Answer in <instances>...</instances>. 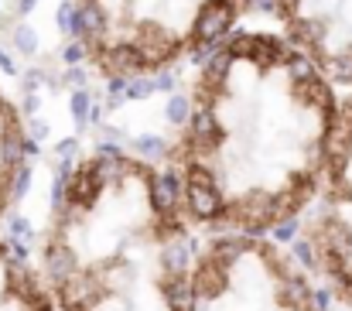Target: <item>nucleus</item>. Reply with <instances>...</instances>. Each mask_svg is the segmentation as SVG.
I'll return each instance as SVG.
<instances>
[{"label": "nucleus", "instance_id": "obj_26", "mask_svg": "<svg viewBox=\"0 0 352 311\" xmlns=\"http://www.w3.org/2000/svg\"><path fill=\"white\" fill-rule=\"evenodd\" d=\"M89 106H93V100H89V93H86V89H76V93H72L69 109H72V120H76V127H79V130L89 123Z\"/></svg>", "mask_w": 352, "mask_h": 311}, {"label": "nucleus", "instance_id": "obj_4", "mask_svg": "<svg viewBox=\"0 0 352 311\" xmlns=\"http://www.w3.org/2000/svg\"><path fill=\"white\" fill-rule=\"evenodd\" d=\"M100 65L107 76H120V79H130V76H140L144 69V58L133 45H113L100 55Z\"/></svg>", "mask_w": 352, "mask_h": 311}, {"label": "nucleus", "instance_id": "obj_27", "mask_svg": "<svg viewBox=\"0 0 352 311\" xmlns=\"http://www.w3.org/2000/svg\"><path fill=\"white\" fill-rule=\"evenodd\" d=\"M253 48H256V34H233L230 38V45H226V52L233 55V58H253Z\"/></svg>", "mask_w": 352, "mask_h": 311}, {"label": "nucleus", "instance_id": "obj_40", "mask_svg": "<svg viewBox=\"0 0 352 311\" xmlns=\"http://www.w3.org/2000/svg\"><path fill=\"white\" fill-rule=\"evenodd\" d=\"M96 158H100V161H117L120 147L117 144H110V140H100V144H96Z\"/></svg>", "mask_w": 352, "mask_h": 311}, {"label": "nucleus", "instance_id": "obj_41", "mask_svg": "<svg viewBox=\"0 0 352 311\" xmlns=\"http://www.w3.org/2000/svg\"><path fill=\"white\" fill-rule=\"evenodd\" d=\"M151 83H154V89H161V93H171V89H175V76H171V72H154Z\"/></svg>", "mask_w": 352, "mask_h": 311}, {"label": "nucleus", "instance_id": "obj_50", "mask_svg": "<svg viewBox=\"0 0 352 311\" xmlns=\"http://www.w3.org/2000/svg\"><path fill=\"white\" fill-rule=\"evenodd\" d=\"M7 113H10V106L3 103V96H0V120H3V116H7Z\"/></svg>", "mask_w": 352, "mask_h": 311}, {"label": "nucleus", "instance_id": "obj_22", "mask_svg": "<svg viewBox=\"0 0 352 311\" xmlns=\"http://www.w3.org/2000/svg\"><path fill=\"white\" fill-rule=\"evenodd\" d=\"M243 246H246V239L243 236H223V239H216L212 243V260H219V264H233L236 257L243 253Z\"/></svg>", "mask_w": 352, "mask_h": 311}, {"label": "nucleus", "instance_id": "obj_11", "mask_svg": "<svg viewBox=\"0 0 352 311\" xmlns=\"http://www.w3.org/2000/svg\"><path fill=\"white\" fill-rule=\"evenodd\" d=\"M226 264H219V260H206L202 264V270H199V281L192 284L195 288V294H202V298H209V294H219L223 288H226Z\"/></svg>", "mask_w": 352, "mask_h": 311}, {"label": "nucleus", "instance_id": "obj_33", "mask_svg": "<svg viewBox=\"0 0 352 311\" xmlns=\"http://www.w3.org/2000/svg\"><path fill=\"white\" fill-rule=\"evenodd\" d=\"M219 52V41H195V48H192V62H209L212 55Z\"/></svg>", "mask_w": 352, "mask_h": 311}, {"label": "nucleus", "instance_id": "obj_15", "mask_svg": "<svg viewBox=\"0 0 352 311\" xmlns=\"http://www.w3.org/2000/svg\"><path fill=\"white\" fill-rule=\"evenodd\" d=\"M230 72H233V55L226 48H219L209 62H206V86L209 89H223L230 83Z\"/></svg>", "mask_w": 352, "mask_h": 311}, {"label": "nucleus", "instance_id": "obj_23", "mask_svg": "<svg viewBox=\"0 0 352 311\" xmlns=\"http://www.w3.org/2000/svg\"><path fill=\"white\" fill-rule=\"evenodd\" d=\"M133 151H137L140 158H147V161H157V158L168 154V144H164V137H157V133H140V137L133 140Z\"/></svg>", "mask_w": 352, "mask_h": 311}, {"label": "nucleus", "instance_id": "obj_47", "mask_svg": "<svg viewBox=\"0 0 352 311\" xmlns=\"http://www.w3.org/2000/svg\"><path fill=\"white\" fill-rule=\"evenodd\" d=\"M38 7V0H14V14L17 17H24V14H31Z\"/></svg>", "mask_w": 352, "mask_h": 311}, {"label": "nucleus", "instance_id": "obj_34", "mask_svg": "<svg viewBox=\"0 0 352 311\" xmlns=\"http://www.w3.org/2000/svg\"><path fill=\"white\" fill-rule=\"evenodd\" d=\"M62 86L82 89V86H86V69H79V65H69V69H65V76H62Z\"/></svg>", "mask_w": 352, "mask_h": 311}, {"label": "nucleus", "instance_id": "obj_43", "mask_svg": "<svg viewBox=\"0 0 352 311\" xmlns=\"http://www.w3.org/2000/svg\"><path fill=\"white\" fill-rule=\"evenodd\" d=\"M250 7L260 10V14H284L280 10V0H250Z\"/></svg>", "mask_w": 352, "mask_h": 311}, {"label": "nucleus", "instance_id": "obj_37", "mask_svg": "<svg viewBox=\"0 0 352 311\" xmlns=\"http://www.w3.org/2000/svg\"><path fill=\"white\" fill-rule=\"evenodd\" d=\"M41 83H45V72H41V69H31V72L21 76V89H24V93H38Z\"/></svg>", "mask_w": 352, "mask_h": 311}, {"label": "nucleus", "instance_id": "obj_46", "mask_svg": "<svg viewBox=\"0 0 352 311\" xmlns=\"http://www.w3.org/2000/svg\"><path fill=\"white\" fill-rule=\"evenodd\" d=\"M28 130H31V140H45V137H48V123H45V120H34V116H31V127H28Z\"/></svg>", "mask_w": 352, "mask_h": 311}, {"label": "nucleus", "instance_id": "obj_21", "mask_svg": "<svg viewBox=\"0 0 352 311\" xmlns=\"http://www.w3.org/2000/svg\"><path fill=\"white\" fill-rule=\"evenodd\" d=\"M28 189H31V164H17V168H10V171H7V199L17 202V199L28 195Z\"/></svg>", "mask_w": 352, "mask_h": 311}, {"label": "nucleus", "instance_id": "obj_45", "mask_svg": "<svg viewBox=\"0 0 352 311\" xmlns=\"http://www.w3.org/2000/svg\"><path fill=\"white\" fill-rule=\"evenodd\" d=\"M0 72H7V76H17V62H14V55H10L7 48H0Z\"/></svg>", "mask_w": 352, "mask_h": 311}, {"label": "nucleus", "instance_id": "obj_9", "mask_svg": "<svg viewBox=\"0 0 352 311\" xmlns=\"http://www.w3.org/2000/svg\"><path fill=\"white\" fill-rule=\"evenodd\" d=\"M65 192H69V202H72V206H89V202L100 195V182H96L93 164H86V168L72 171V178H69Z\"/></svg>", "mask_w": 352, "mask_h": 311}, {"label": "nucleus", "instance_id": "obj_5", "mask_svg": "<svg viewBox=\"0 0 352 311\" xmlns=\"http://www.w3.org/2000/svg\"><path fill=\"white\" fill-rule=\"evenodd\" d=\"M58 294L65 301L69 311H82L96 294H100V281L96 277H86V274H72L58 284Z\"/></svg>", "mask_w": 352, "mask_h": 311}, {"label": "nucleus", "instance_id": "obj_8", "mask_svg": "<svg viewBox=\"0 0 352 311\" xmlns=\"http://www.w3.org/2000/svg\"><path fill=\"white\" fill-rule=\"evenodd\" d=\"M188 133H192V140L199 144V147H209V144H219V137H223V127H219V116L209 109V106H202V109H195L192 116H188Z\"/></svg>", "mask_w": 352, "mask_h": 311}, {"label": "nucleus", "instance_id": "obj_28", "mask_svg": "<svg viewBox=\"0 0 352 311\" xmlns=\"http://www.w3.org/2000/svg\"><path fill=\"white\" fill-rule=\"evenodd\" d=\"M151 93H154V83L144 79V76H130L126 86H123V96H126V100H147Z\"/></svg>", "mask_w": 352, "mask_h": 311}, {"label": "nucleus", "instance_id": "obj_3", "mask_svg": "<svg viewBox=\"0 0 352 311\" xmlns=\"http://www.w3.org/2000/svg\"><path fill=\"white\" fill-rule=\"evenodd\" d=\"M185 199L195 219H216L226 212V199L219 192V185H185Z\"/></svg>", "mask_w": 352, "mask_h": 311}, {"label": "nucleus", "instance_id": "obj_1", "mask_svg": "<svg viewBox=\"0 0 352 311\" xmlns=\"http://www.w3.org/2000/svg\"><path fill=\"white\" fill-rule=\"evenodd\" d=\"M233 28V3L230 0H209L199 7L195 14V41H219L226 31Z\"/></svg>", "mask_w": 352, "mask_h": 311}, {"label": "nucleus", "instance_id": "obj_36", "mask_svg": "<svg viewBox=\"0 0 352 311\" xmlns=\"http://www.w3.org/2000/svg\"><path fill=\"white\" fill-rule=\"evenodd\" d=\"M72 17H76V3L72 0H65L62 7H58V14H55V21H58V28L69 34V28H72Z\"/></svg>", "mask_w": 352, "mask_h": 311}, {"label": "nucleus", "instance_id": "obj_35", "mask_svg": "<svg viewBox=\"0 0 352 311\" xmlns=\"http://www.w3.org/2000/svg\"><path fill=\"white\" fill-rule=\"evenodd\" d=\"M332 72H336L339 79H349L352 83V52L339 55V58H332Z\"/></svg>", "mask_w": 352, "mask_h": 311}, {"label": "nucleus", "instance_id": "obj_49", "mask_svg": "<svg viewBox=\"0 0 352 311\" xmlns=\"http://www.w3.org/2000/svg\"><path fill=\"white\" fill-rule=\"evenodd\" d=\"M103 113H107V106L93 103V106H89V123H103Z\"/></svg>", "mask_w": 352, "mask_h": 311}, {"label": "nucleus", "instance_id": "obj_38", "mask_svg": "<svg viewBox=\"0 0 352 311\" xmlns=\"http://www.w3.org/2000/svg\"><path fill=\"white\" fill-rule=\"evenodd\" d=\"M55 154H58V161H76V154H79V140H76V137L62 140V144L55 147Z\"/></svg>", "mask_w": 352, "mask_h": 311}, {"label": "nucleus", "instance_id": "obj_10", "mask_svg": "<svg viewBox=\"0 0 352 311\" xmlns=\"http://www.w3.org/2000/svg\"><path fill=\"white\" fill-rule=\"evenodd\" d=\"M164 301H168L171 311H192V301H195L192 277L188 274H168V281H164Z\"/></svg>", "mask_w": 352, "mask_h": 311}, {"label": "nucleus", "instance_id": "obj_16", "mask_svg": "<svg viewBox=\"0 0 352 311\" xmlns=\"http://www.w3.org/2000/svg\"><path fill=\"white\" fill-rule=\"evenodd\" d=\"M284 305H291L298 311H315L311 308V288H308V281L301 274H287L284 277Z\"/></svg>", "mask_w": 352, "mask_h": 311}, {"label": "nucleus", "instance_id": "obj_19", "mask_svg": "<svg viewBox=\"0 0 352 311\" xmlns=\"http://www.w3.org/2000/svg\"><path fill=\"white\" fill-rule=\"evenodd\" d=\"M10 45H14L17 55L31 58V55L38 52V31H34L31 24H14V28H10Z\"/></svg>", "mask_w": 352, "mask_h": 311}, {"label": "nucleus", "instance_id": "obj_12", "mask_svg": "<svg viewBox=\"0 0 352 311\" xmlns=\"http://www.w3.org/2000/svg\"><path fill=\"white\" fill-rule=\"evenodd\" d=\"M24 133L14 127V123H7V130H3V137H0V164L10 171V168H17V164H24Z\"/></svg>", "mask_w": 352, "mask_h": 311}, {"label": "nucleus", "instance_id": "obj_7", "mask_svg": "<svg viewBox=\"0 0 352 311\" xmlns=\"http://www.w3.org/2000/svg\"><path fill=\"white\" fill-rule=\"evenodd\" d=\"M76 267H79L76 250H69L65 243H55V246H48V250H45V277H48V281L62 284L65 277H72V274H76Z\"/></svg>", "mask_w": 352, "mask_h": 311}, {"label": "nucleus", "instance_id": "obj_44", "mask_svg": "<svg viewBox=\"0 0 352 311\" xmlns=\"http://www.w3.org/2000/svg\"><path fill=\"white\" fill-rule=\"evenodd\" d=\"M38 106H41L38 93H24V100H21V113H24V116H34V113H38Z\"/></svg>", "mask_w": 352, "mask_h": 311}, {"label": "nucleus", "instance_id": "obj_20", "mask_svg": "<svg viewBox=\"0 0 352 311\" xmlns=\"http://www.w3.org/2000/svg\"><path fill=\"white\" fill-rule=\"evenodd\" d=\"M250 62H260V65H277L284 62V48L277 38H267V34H256V48H253V58Z\"/></svg>", "mask_w": 352, "mask_h": 311}, {"label": "nucleus", "instance_id": "obj_48", "mask_svg": "<svg viewBox=\"0 0 352 311\" xmlns=\"http://www.w3.org/2000/svg\"><path fill=\"white\" fill-rule=\"evenodd\" d=\"M120 137H123V133H120L117 127H100V140H110V144H117Z\"/></svg>", "mask_w": 352, "mask_h": 311}, {"label": "nucleus", "instance_id": "obj_25", "mask_svg": "<svg viewBox=\"0 0 352 311\" xmlns=\"http://www.w3.org/2000/svg\"><path fill=\"white\" fill-rule=\"evenodd\" d=\"M168 120L175 123V127H185L188 123V116H192V100L185 96V93H175L171 100H168Z\"/></svg>", "mask_w": 352, "mask_h": 311}, {"label": "nucleus", "instance_id": "obj_13", "mask_svg": "<svg viewBox=\"0 0 352 311\" xmlns=\"http://www.w3.org/2000/svg\"><path fill=\"white\" fill-rule=\"evenodd\" d=\"M79 21H82V41H100L103 31H107V10L96 3V0H86L79 7Z\"/></svg>", "mask_w": 352, "mask_h": 311}, {"label": "nucleus", "instance_id": "obj_6", "mask_svg": "<svg viewBox=\"0 0 352 311\" xmlns=\"http://www.w3.org/2000/svg\"><path fill=\"white\" fill-rule=\"evenodd\" d=\"M151 202L161 215H171L178 202H182V178L175 171H164V175H154L151 178Z\"/></svg>", "mask_w": 352, "mask_h": 311}, {"label": "nucleus", "instance_id": "obj_30", "mask_svg": "<svg viewBox=\"0 0 352 311\" xmlns=\"http://www.w3.org/2000/svg\"><path fill=\"white\" fill-rule=\"evenodd\" d=\"M82 58H86V41H82V38H72V41L62 48V62H65V65H79Z\"/></svg>", "mask_w": 352, "mask_h": 311}, {"label": "nucleus", "instance_id": "obj_2", "mask_svg": "<svg viewBox=\"0 0 352 311\" xmlns=\"http://www.w3.org/2000/svg\"><path fill=\"white\" fill-rule=\"evenodd\" d=\"M133 48L140 52L144 65H164L175 55V38L164 28H144L133 41Z\"/></svg>", "mask_w": 352, "mask_h": 311}, {"label": "nucleus", "instance_id": "obj_17", "mask_svg": "<svg viewBox=\"0 0 352 311\" xmlns=\"http://www.w3.org/2000/svg\"><path fill=\"white\" fill-rule=\"evenodd\" d=\"M291 38L301 41L305 48H315L325 41V21H315V17H298L291 21Z\"/></svg>", "mask_w": 352, "mask_h": 311}, {"label": "nucleus", "instance_id": "obj_24", "mask_svg": "<svg viewBox=\"0 0 352 311\" xmlns=\"http://www.w3.org/2000/svg\"><path fill=\"white\" fill-rule=\"evenodd\" d=\"M287 76H291V83H311V79H318V69L308 55H291L287 58Z\"/></svg>", "mask_w": 352, "mask_h": 311}, {"label": "nucleus", "instance_id": "obj_42", "mask_svg": "<svg viewBox=\"0 0 352 311\" xmlns=\"http://www.w3.org/2000/svg\"><path fill=\"white\" fill-rule=\"evenodd\" d=\"M332 305V291L329 288H322V291H311V308L315 311H325Z\"/></svg>", "mask_w": 352, "mask_h": 311}, {"label": "nucleus", "instance_id": "obj_14", "mask_svg": "<svg viewBox=\"0 0 352 311\" xmlns=\"http://www.w3.org/2000/svg\"><path fill=\"white\" fill-rule=\"evenodd\" d=\"M322 243H325V250H329V253L349 257V253H352V233H349V226H342L339 219H329V222L322 226Z\"/></svg>", "mask_w": 352, "mask_h": 311}, {"label": "nucleus", "instance_id": "obj_39", "mask_svg": "<svg viewBox=\"0 0 352 311\" xmlns=\"http://www.w3.org/2000/svg\"><path fill=\"white\" fill-rule=\"evenodd\" d=\"M10 236H14V239H31V226H28V219L14 215V219H10Z\"/></svg>", "mask_w": 352, "mask_h": 311}, {"label": "nucleus", "instance_id": "obj_31", "mask_svg": "<svg viewBox=\"0 0 352 311\" xmlns=\"http://www.w3.org/2000/svg\"><path fill=\"white\" fill-rule=\"evenodd\" d=\"M185 185H216V178H212V171L206 164H192L185 171Z\"/></svg>", "mask_w": 352, "mask_h": 311}, {"label": "nucleus", "instance_id": "obj_52", "mask_svg": "<svg viewBox=\"0 0 352 311\" xmlns=\"http://www.w3.org/2000/svg\"><path fill=\"white\" fill-rule=\"evenodd\" d=\"M346 311H349V308H346Z\"/></svg>", "mask_w": 352, "mask_h": 311}, {"label": "nucleus", "instance_id": "obj_18", "mask_svg": "<svg viewBox=\"0 0 352 311\" xmlns=\"http://www.w3.org/2000/svg\"><path fill=\"white\" fill-rule=\"evenodd\" d=\"M161 264L168 274H188V264H192V250H188V239H175L164 246L161 253Z\"/></svg>", "mask_w": 352, "mask_h": 311}, {"label": "nucleus", "instance_id": "obj_51", "mask_svg": "<svg viewBox=\"0 0 352 311\" xmlns=\"http://www.w3.org/2000/svg\"><path fill=\"white\" fill-rule=\"evenodd\" d=\"M280 3H284V7H298V0H280Z\"/></svg>", "mask_w": 352, "mask_h": 311}, {"label": "nucleus", "instance_id": "obj_29", "mask_svg": "<svg viewBox=\"0 0 352 311\" xmlns=\"http://www.w3.org/2000/svg\"><path fill=\"white\" fill-rule=\"evenodd\" d=\"M274 239H277V243H294V239H298V219H294V215L277 219V226H274Z\"/></svg>", "mask_w": 352, "mask_h": 311}, {"label": "nucleus", "instance_id": "obj_32", "mask_svg": "<svg viewBox=\"0 0 352 311\" xmlns=\"http://www.w3.org/2000/svg\"><path fill=\"white\" fill-rule=\"evenodd\" d=\"M294 257L305 264V267H318V257H315V243L308 239H294Z\"/></svg>", "mask_w": 352, "mask_h": 311}]
</instances>
